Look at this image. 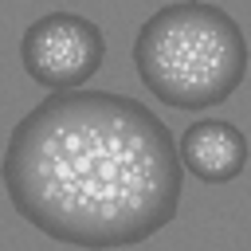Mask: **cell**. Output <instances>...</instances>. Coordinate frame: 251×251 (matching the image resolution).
<instances>
[{
	"label": "cell",
	"instance_id": "6da1fadb",
	"mask_svg": "<svg viewBox=\"0 0 251 251\" xmlns=\"http://www.w3.org/2000/svg\"><path fill=\"white\" fill-rule=\"evenodd\" d=\"M180 180L165 122L114 90H55L16 126L4 157L16 212L78 247L141 243L173 220Z\"/></svg>",
	"mask_w": 251,
	"mask_h": 251
},
{
	"label": "cell",
	"instance_id": "7a4b0ae2",
	"mask_svg": "<svg viewBox=\"0 0 251 251\" xmlns=\"http://www.w3.org/2000/svg\"><path fill=\"white\" fill-rule=\"evenodd\" d=\"M133 63L165 106L204 110L243 82L247 39L216 4H169L141 24Z\"/></svg>",
	"mask_w": 251,
	"mask_h": 251
},
{
	"label": "cell",
	"instance_id": "3957f363",
	"mask_svg": "<svg viewBox=\"0 0 251 251\" xmlns=\"http://www.w3.org/2000/svg\"><path fill=\"white\" fill-rule=\"evenodd\" d=\"M24 71L47 90L82 86L106 59V35L78 12H47L27 24L20 43Z\"/></svg>",
	"mask_w": 251,
	"mask_h": 251
},
{
	"label": "cell",
	"instance_id": "277c9868",
	"mask_svg": "<svg viewBox=\"0 0 251 251\" xmlns=\"http://www.w3.org/2000/svg\"><path fill=\"white\" fill-rule=\"evenodd\" d=\"M176 157H180V169H188L196 180H204V184H227L247 165V141H243V133L231 122L204 118V122H196V126L184 129Z\"/></svg>",
	"mask_w": 251,
	"mask_h": 251
}]
</instances>
